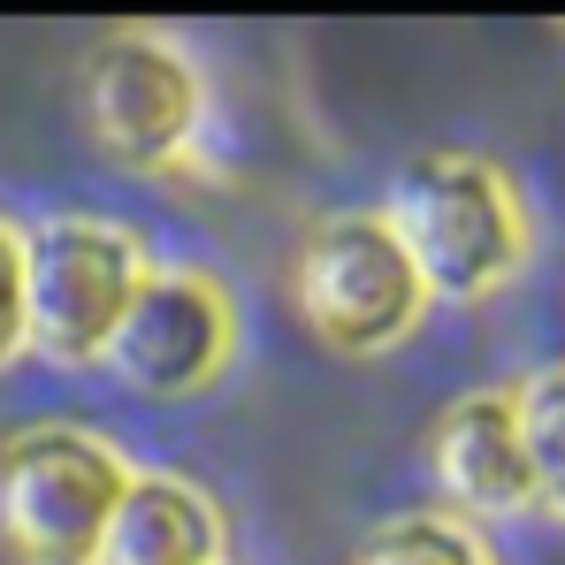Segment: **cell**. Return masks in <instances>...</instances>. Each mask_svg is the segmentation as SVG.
Instances as JSON below:
<instances>
[{
    "label": "cell",
    "mask_w": 565,
    "mask_h": 565,
    "mask_svg": "<svg viewBox=\"0 0 565 565\" xmlns=\"http://www.w3.org/2000/svg\"><path fill=\"white\" fill-rule=\"evenodd\" d=\"M520 413V444H527V473H535V504H551L565 520V367H543L512 390Z\"/></svg>",
    "instance_id": "obj_9"
},
{
    "label": "cell",
    "mask_w": 565,
    "mask_h": 565,
    "mask_svg": "<svg viewBox=\"0 0 565 565\" xmlns=\"http://www.w3.org/2000/svg\"><path fill=\"white\" fill-rule=\"evenodd\" d=\"M23 352V230L0 222V367Z\"/></svg>",
    "instance_id": "obj_11"
},
{
    "label": "cell",
    "mask_w": 565,
    "mask_h": 565,
    "mask_svg": "<svg viewBox=\"0 0 565 565\" xmlns=\"http://www.w3.org/2000/svg\"><path fill=\"white\" fill-rule=\"evenodd\" d=\"M146 245L122 222L54 214L23 237V352L54 367L107 360L130 298L146 290Z\"/></svg>",
    "instance_id": "obj_2"
},
{
    "label": "cell",
    "mask_w": 565,
    "mask_h": 565,
    "mask_svg": "<svg viewBox=\"0 0 565 565\" xmlns=\"http://www.w3.org/2000/svg\"><path fill=\"white\" fill-rule=\"evenodd\" d=\"M230 344H237V313H230L222 282L191 276V268H161L130 298V313L107 344V367L138 397H191L222 375Z\"/></svg>",
    "instance_id": "obj_6"
},
{
    "label": "cell",
    "mask_w": 565,
    "mask_h": 565,
    "mask_svg": "<svg viewBox=\"0 0 565 565\" xmlns=\"http://www.w3.org/2000/svg\"><path fill=\"white\" fill-rule=\"evenodd\" d=\"M436 481L451 504L467 512H527L535 504V473H527V444H520V413H512V390H473L459 397L444 420H436Z\"/></svg>",
    "instance_id": "obj_7"
},
{
    "label": "cell",
    "mask_w": 565,
    "mask_h": 565,
    "mask_svg": "<svg viewBox=\"0 0 565 565\" xmlns=\"http://www.w3.org/2000/svg\"><path fill=\"white\" fill-rule=\"evenodd\" d=\"M352 565H497V558L481 551V535L459 527V520H444V512H405V520L375 527Z\"/></svg>",
    "instance_id": "obj_10"
},
{
    "label": "cell",
    "mask_w": 565,
    "mask_h": 565,
    "mask_svg": "<svg viewBox=\"0 0 565 565\" xmlns=\"http://www.w3.org/2000/svg\"><path fill=\"white\" fill-rule=\"evenodd\" d=\"M130 467L93 428L39 420L0 444V543L23 565H93Z\"/></svg>",
    "instance_id": "obj_3"
},
{
    "label": "cell",
    "mask_w": 565,
    "mask_h": 565,
    "mask_svg": "<svg viewBox=\"0 0 565 565\" xmlns=\"http://www.w3.org/2000/svg\"><path fill=\"white\" fill-rule=\"evenodd\" d=\"M298 313L329 352L375 360L420 329L428 282L413 276V260L382 214H337L298 253Z\"/></svg>",
    "instance_id": "obj_4"
},
{
    "label": "cell",
    "mask_w": 565,
    "mask_h": 565,
    "mask_svg": "<svg viewBox=\"0 0 565 565\" xmlns=\"http://www.w3.org/2000/svg\"><path fill=\"white\" fill-rule=\"evenodd\" d=\"M85 115L99 146L130 169H177L206 130V77L177 39L115 31L85 62Z\"/></svg>",
    "instance_id": "obj_5"
},
{
    "label": "cell",
    "mask_w": 565,
    "mask_h": 565,
    "mask_svg": "<svg viewBox=\"0 0 565 565\" xmlns=\"http://www.w3.org/2000/svg\"><path fill=\"white\" fill-rule=\"evenodd\" d=\"M390 237L405 245L428 298H489L527 260V214L497 161L473 153H413L382 206Z\"/></svg>",
    "instance_id": "obj_1"
},
{
    "label": "cell",
    "mask_w": 565,
    "mask_h": 565,
    "mask_svg": "<svg viewBox=\"0 0 565 565\" xmlns=\"http://www.w3.org/2000/svg\"><path fill=\"white\" fill-rule=\"evenodd\" d=\"M93 565H222V512L184 473H130Z\"/></svg>",
    "instance_id": "obj_8"
}]
</instances>
